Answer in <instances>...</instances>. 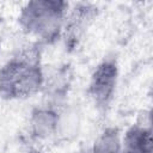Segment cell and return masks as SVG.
Wrapping results in <instances>:
<instances>
[{
	"mask_svg": "<svg viewBox=\"0 0 153 153\" xmlns=\"http://www.w3.org/2000/svg\"><path fill=\"white\" fill-rule=\"evenodd\" d=\"M98 12L99 8L97 5L90 2H79L67 12L62 37L68 49L78 47L88 26L97 18Z\"/></svg>",
	"mask_w": 153,
	"mask_h": 153,
	"instance_id": "4",
	"label": "cell"
},
{
	"mask_svg": "<svg viewBox=\"0 0 153 153\" xmlns=\"http://www.w3.org/2000/svg\"><path fill=\"white\" fill-rule=\"evenodd\" d=\"M69 4L62 0H32L19 13L22 30L37 38L38 44H53L62 37Z\"/></svg>",
	"mask_w": 153,
	"mask_h": 153,
	"instance_id": "2",
	"label": "cell"
},
{
	"mask_svg": "<svg viewBox=\"0 0 153 153\" xmlns=\"http://www.w3.org/2000/svg\"><path fill=\"white\" fill-rule=\"evenodd\" d=\"M61 114L55 105L45 104L32 109L30 114V131L38 140L49 139L59 133Z\"/></svg>",
	"mask_w": 153,
	"mask_h": 153,
	"instance_id": "5",
	"label": "cell"
},
{
	"mask_svg": "<svg viewBox=\"0 0 153 153\" xmlns=\"http://www.w3.org/2000/svg\"><path fill=\"white\" fill-rule=\"evenodd\" d=\"M39 44L22 49L0 68V98L27 99L44 88Z\"/></svg>",
	"mask_w": 153,
	"mask_h": 153,
	"instance_id": "1",
	"label": "cell"
},
{
	"mask_svg": "<svg viewBox=\"0 0 153 153\" xmlns=\"http://www.w3.org/2000/svg\"><path fill=\"white\" fill-rule=\"evenodd\" d=\"M122 135L117 127H106L92 143L91 153H121Z\"/></svg>",
	"mask_w": 153,
	"mask_h": 153,
	"instance_id": "7",
	"label": "cell"
},
{
	"mask_svg": "<svg viewBox=\"0 0 153 153\" xmlns=\"http://www.w3.org/2000/svg\"><path fill=\"white\" fill-rule=\"evenodd\" d=\"M117 80L118 63L116 57H104L93 69L87 88L90 98L99 111L104 112L109 109L115 96Z\"/></svg>",
	"mask_w": 153,
	"mask_h": 153,
	"instance_id": "3",
	"label": "cell"
},
{
	"mask_svg": "<svg viewBox=\"0 0 153 153\" xmlns=\"http://www.w3.org/2000/svg\"><path fill=\"white\" fill-rule=\"evenodd\" d=\"M121 153H153L151 118L129 127L122 136Z\"/></svg>",
	"mask_w": 153,
	"mask_h": 153,
	"instance_id": "6",
	"label": "cell"
}]
</instances>
